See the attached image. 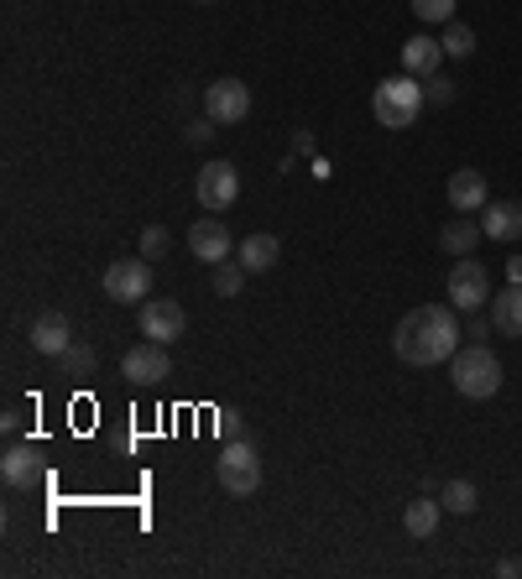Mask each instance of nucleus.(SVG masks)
I'll use <instances>...</instances> for the list:
<instances>
[{"mask_svg": "<svg viewBox=\"0 0 522 579\" xmlns=\"http://www.w3.org/2000/svg\"><path fill=\"white\" fill-rule=\"evenodd\" d=\"M455 314H460L455 303H418V308H407V314L398 319V329H392V350H398V360L418 365V371L455 360L460 335H465Z\"/></svg>", "mask_w": 522, "mask_h": 579, "instance_id": "1", "label": "nucleus"}, {"mask_svg": "<svg viewBox=\"0 0 522 579\" xmlns=\"http://www.w3.org/2000/svg\"><path fill=\"white\" fill-rule=\"evenodd\" d=\"M449 381H455V392L460 397H497L502 392V360L491 356L486 345H465V350H455V360H449Z\"/></svg>", "mask_w": 522, "mask_h": 579, "instance_id": "2", "label": "nucleus"}, {"mask_svg": "<svg viewBox=\"0 0 522 579\" xmlns=\"http://www.w3.org/2000/svg\"><path fill=\"white\" fill-rule=\"evenodd\" d=\"M423 84L413 74H398V79H382L377 84V95H371V116L382 120L387 131H407L413 120L423 116Z\"/></svg>", "mask_w": 522, "mask_h": 579, "instance_id": "3", "label": "nucleus"}, {"mask_svg": "<svg viewBox=\"0 0 522 579\" xmlns=\"http://www.w3.org/2000/svg\"><path fill=\"white\" fill-rule=\"evenodd\" d=\"M215 476H220V491L225 496H251L261 485V455L251 439H230L215 460Z\"/></svg>", "mask_w": 522, "mask_h": 579, "instance_id": "4", "label": "nucleus"}, {"mask_svg": "<svg viewBox=\"0 0 522 579\" xmlns=\"http://www.w3.org/2000/svg\"><path fill=\"white\" fill-rule=\"evenodd\" d=\"M194 199H199V209L225 215L230 204L241 199V173H236L230 162H204L199 178H194Z\"/></svg>", "mask_w": 522, "mask_h": 579, "instance_id": "5", "label": "nucleus"}, {"mask_svg": "<svg viewBox=\"0 0 522 579\" xmlns=\"http://www.w3.org/2000/svg\"><path fill=\"white\" fill-rule=\"evenodd\" d=\"M449 303L460 308V314H476L486 298H491V272H486L476 256H460L455 266H449Z\"/></svg>", "mask_w": 522, "mask_h": 579, "instance_id": "6", "label": "nucleus"}, {"mask_svg": "<svg viewBox=\"0 0 522 579\" xmlns=\"http://www.w3.org/2000/svg\"><path fill=\"white\" fill-rule=\"evenodd\" d=\"M105 293L116 303H146V293H152V266H146V256H121L105 266Z\"/></svg>", "mask_w": 522, "mask_h": 579, "instance_id": "7", "label": "nucleus"}, {"mask_svg": "<svg viewBox=\"0 0 522 579\" xmlns=\"http://www.w3.org/2000/svg\"><path fill=\"white\" fill-rule=\"evenodd\" d=\"M204 116L215 125H241L251 116V89L241 79H215L204 89Z\"/></svg>", "mask_w": 522, "mask_h": 579, "instance_id": "8", "label": "nucleus"}, {"mask_svg": "<svg viewBox=\"0 0 522 579\" xmlns=\"http://www.w3.org/2000/svg\"><path fill=\"white\" fill-rule=\"evenodd\" d=\"M121 376L131 381V386H157V381H167V376H173L167 345L146 340V345H137V350H126V356H121Z\"/></svg>", "mask_w": 522, "mask_h": 579, "instance_id": "9", "label": "nucleus"}, {"mask_svg": "<svg viewBox=\"0 0 522 579\" xmlns=\"http://www.w3.org/2000/svg\"><path fill=\"white\" fill-rule=\"evenodd\" d=\"M188 329V314H183V303L173 298H146L141 303V335L157 345H173Z\"/></svg>", "mask_w": 522, "mask_h": 579, "instance_id": "10", "label": "nucleus"}, {"mask_svg": "<svg viewBox=\"0 0 522 579\" xmlns=\"http://www.w3.org/2000/svg\"><path fill=\"white\" fill-rule=\"evenodd\" d=\"M444 199H449L455 215H481L486 204H491V188H486V178L476 167H460V173H449V183H444Z\"/></svg>", "mask_w": 522, "mask_h": 579, "instance_id": "11", "label": "nucleus"}, {"mask_svg": "<svg viewBox=\"0 0 522 579\" xmlns=\"http://www.w3.org/2000/svg\"><path fill=\"white\" fill-rule=\"evenodd\" d=\"M188 251H194V256H199L204 266H220V261H230L236 240H230L225 220L215 215V220H194V230H188Z\"/></svg>", "mask_w": 522, "mask_h": 579, "instance_id": "12", "label": "nucleus"}, {"mask_svg": "<svg viewBox=\"0 0 522 579\" xmlns=\"http://www.w3.org/2000/svg\"><path fill=\"white\" fill-rule=\"evenodd\" d=\"M481 236H486V240H502V245L522 240V204L491 199V204L481 209Z\"/></svg>", "mask_w": 522, "mask_h": 579, "instance_id": "13", "label": "nucleus"}, {"mask_svg": "<svg viewBox=\"0 0 522 579\" xmlns=\"http://www.w3.org/2000/svg\"><path fill=\"white\" fill-rule=\"evenodd\" d=\"M26 340H32V350H37V356H63V350L74 345V329H68V319H63V314H42V319H32Z\"/></svg>", "mask_w": 522, "mask_h": 579, "instance_id": "14", "label": "nucleus"}, {"mask_svg": "<svg viewBox=\"0 0 522 579\" xmlns=\"http://www.w3.org/2000/svg\"><path fill=\"white\" fill-rule=\"evenodd\" d=\"M439 63H444L439 37H407V42H402V74L428 79V74H439Z\"/></svg>", "mask_w": 522, "mask_h": 579, "instance_id": "15", "label": "nucleus"}, {"mask_svg": "<svg viewBox=\"0 0 522 579\" xmlns=\"http://www.w3.org/2000/svg\"><path fill=\"white\" fill-rule=\"evenodd\" d=\"M282 256V240L278 236H246L241 240V251H236V261H241L246 272L257 277V272H272Z\"/></svg>", "mask_w": 522, "mask_h": 579, "instance_id": "16", "label": "nucleus"}, {"mask_svg": "<svg viewBox=\"0 0 522 579\" xmlns=\"http://www.w3.org/2000/svg\"><path fill=\"white\" fill-rule=\"evenodd\" d=\"M491 324L502 335H512V340H522V282H512V287H502L491 298Z\"/></svg>", "mask_w": 522, "mask_h": 579, "instance_id": "17", "label": "nucleus"}, {"mask_svg": "<svg viewBox=\"0 0 522 579\" xmlns=\"http://www.w3.org/2000/svg\"><path fill=\"white\" fill-rule=\"evenodd\" d=\"M439 245L449 256H470L476 245H481V220H470V215H455V220L439 230Z\"/></svg>", "mask_w": 522, "mask_h": 579, "instance_id": "18", "label": "nucleus"}, {"mask_svg": "<svg viewBox=\"0 0 522 579\" xmlns=\"http://www.w3.org/2000/svg\"><path fill=\"white\" fill-rule=\"evenodd\" d=\"M439 501L434 496H413L402 506V527H407V538H434V527H439Z\"/></svg>", "mask_w": 522, "mask_h": 579, "instance_id": "19", "label": "nucleus"}, {"mask_svg": "<svg viewBox=\"0 0 522 579\" xmlns=\"http://www.w3.org/2000/svg\"><path fill=\"white\" fill-rule=\"evenodd\" d=\"M37 449L32 444H11L6 449V460H0V476H6V485H32L37 480Z\"/></svg>", "mask_w": 522, "mask_h": 579, "instance_id": "20", "label": "nucleus"}, {"mask_svg": "<svg viewBox=\"0 0 522 579\" xmlns=\"http://www.w3.org/2000/svg\"><path fill=\"white\" fill-rule=\"evenodd\" d=\"M439 506L444 512H455V517H470V512L481 506V491H476L470 480H449V485L439 491Z\"/></svg>", "mask_w": 522, "mask_h": 579, "instance_id": "21", "label": "nucleus"}, {"mask_svg": "<svg viewBox=\"0 0 522 579\" xmlns=\"http://www.w3.org/2000/svg\"><path fill=\"white\" fill-rule=\"evenodd\" d=\"M439 47L449 53V58H470V53H476V32H470L465 21H444Z\"/></svg>", "mask_w": 522, "mask_h": 579, "instance_id": "22", "label": "nucleus"}, {"mask_svg": "<svg viewBox=\"0 0 522 579\" xmlns=\"http://www.w3.org/2000/svg\"><path fill=\"white\" fill-rule=\"evenodd\" d=\"M251 277V272H246L241 261L230 256V261H220V266H215V277H209V287H215V293H220V298H236V293H241V282Z\"/></svg>", "mask_w": 522, "mask_h": 579, "instance_id": "23", "label": "nucleus"}, {"mask_svg": "<svg viewBox=\"0 0 522 579\" xmlns=\"http://www.w3.org/2000/svg\"><path fill=\"white\" fill-rule=\"evenodd\" d=\"M58 360H63V376H89L95 371V350L89 345H68Z\"/></svg>", "mask_w": 522, "mask_h": 579, "instance_id": "24", "label": "nucleus"}, {"mask_svg": "<svg viewBox=\"0 0 522 579\" xmlns=\"http://www.w3.org/2000/svg\"><path fill=\"white\" fill-rule=\"evenodd\" d=\"M418 21H455V0H413Z\"/></svg>", "mask_w": 522, "mask_h": 579, "instance_id": "25", "label": "nucleus"}, {"mask_svg": "<svg viewBox=\"0 0 522 579\" xmlns=\"http://www.w3.org/2000/svg\"><path fill=\"white\" fill-rule=\"evenodd\" d=\"M423 100H428V105H449V100H455V84L444 79V74H428V79H423Z\"/></svg>", "mask_w": 522, "mask_h": 579, "instance_id": "26", "label": "nucleus"}, {"mask_svg": "<svg viewBox=\"0 0 522 579\" xmlns=\"http://www.w3.org/2000/svg\"><path fill=\"white\" fill-rule=\"evenodd\" d=\"M167 240H173V236H167L162 225H152V230H141V256H146V261H157L162 251H167Z\"/></svg>", "mask_w": 522, "mask_h": 579, "instance_id": "27", "label": "nucleus"}, {"mask_svg": "<svg viewBox=\"0 0 522 579\" xmlns=\"http://www.w3.org/2000/svg\"><path fill=\"white\" fill-rule=\"evenodd\" d=\"M183 136L194 141V146H204V141L215 136V120H209V116H204V120H194V125H188V131H183Z\"/></svg>", "mask_w": 522, "mask_h": 579, "instance_id": "28", "label": "nucleus"}, {"mask_svg": "<svg viewBox=\"0 0 522 579\" xmlns=\"http://www.w3.org/2000/svg\"><path fill=\"white\" fill-rule=\"evenodd\" d=\"M220 428H225V444H230V439H251V428H246V423H236V418H225Z\"/></svg>", "mask_w": 522, "mask_h": 579, "instance_id": "29", "label": "nucleus"}, {"mask_svg": "<svg viewBox=\"0 0 522 579\" xmlns=\"http://www.w3.org/2000/svg\"><path fill=\"white\" fill-rule=\"evenodd\" d=\"M293 152L308 157V152H314V131H293Z\"/></svg>", "mask_w": 522, "mask_h": 579, "instance_id": "30", "label": "nucleus"}, {"mask_svg": "<svg viewBox=\"0 0 522 579\" xmlns=\"http://www.w3.org/2000/svg\"><path fill=\"white\" fill-rule=\"evenodd\" d=\"M497 575H502V579H518V575H522V564H512V559H502V564H497Z\"/></svg>", "mask_w": 522, "mask_h": 579, "instance_id": "31", "label": "nucleus"}, {"mask_svg": "<svg viewBox=\"0 0 522 579\" xmlns=\"http://www.w3.org/2000/svg\"><path fill=\"white\" fill-rule=\"evenodd\" d=\"M199 6H209V0H199Z\"/></svg>", "mask_w": 522, "mask_h": 579, "instance_id": "32", "label": "nucleus"}]
</instances>
